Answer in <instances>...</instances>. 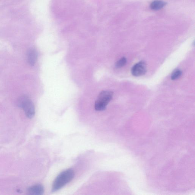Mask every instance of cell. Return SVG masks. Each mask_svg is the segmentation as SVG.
Instances as JSON below:
<instances>
[{"label":"cell","instance_id":"6da1fadb","mask_svg":"<svg viewBox=\"0 0 195 195\" xmlns=\"http://www.w3.org/2000/svg\"><path fill=\"white\" fill-rule=\"evenodd\" d=\"M74 175V171L71 169L66 170L61 173L54 180L52 185V192L59 190L69 183L73 180Z\"/></svg>","mask_w":195,"mask_h":195},{"label":"cell","instance_id":"7a4b0ae2","mask_svg":"<svg viewBox=\"0 0 195 195\" xmlns=\"http://www.w3.org/2000/svg\"><path fill=\"white\" fill-rule=\"evenodd\" d=\"M113 93L110 91H103L99 94L95 104V109L97 111L106 109L108 103L113 98Z\"/></svg>","mask_w":195,"mask_h":195},{"label":"cell","instance_id":"3957f363","mask_svg":"<svg viewBox=\"0 0 195 195\" xmlns=\"http://www.w3.org/2000/svg\"><path fill=\"white\" fill-rule=\"evenodd\" d=\"M18 103L20 107L23 108L28 118H33L35 114V107L29 98L27 96H22L19 98Z\"/></svg>","mask_w":195,"mask_h":195},{"label":"cell","instance_id":"277c9868","mask_svg":"<svg viewBox=\"0 0 195 195\" xmlns=\"http://www.w3.org/2000/svg\"><path fill=\"white\" fill-rule=\"evenodd\" d=\"M147 71V67L145 62L140 61L134 65L131 69L132 74L135 76L138 77L145 75Z\"/></svg>","mask_w":195,"mask_h":195},{"label":"cell","instance_id":"5b68a950","mask_svg":"<svg viewBox=\"0 0 195 195\" xmlns=\"http://www.w3.org/2000/svg\"><path fill=\"white\" fill-rule=\"evenodd\" d=\"M37 58V53L35 49H31L28 53V61L31 66H33L36 64Z\"/></svg>","mask_w":195,"mask_h":195},{"label":"cell","instance_id":"8992f818","mask_svg":"<svg viewBox=\"0 0 195 195\" xmlns=\"http://www.w3.org/2000/svg\"><path fill=\"white\" fill-rule=\"evenodd\" d=\"M28 192L31 195H42L44 193V187L41 185H34L28 189Z\"/></svg>","mask_w":195,"mask_h":195},{"label":"cell","instance_id":"52a82bcc","mask_svg":"<svg viewBox=\"0 0 195 195\" xmlns=\"http://www.w3.org/2000/svg\"><path fill=\"white\" fill-rule=\"evenodd\" d=\"M167 4V3L160 0H156L153 1L150 5V8L152 10H158L163 8Z\"/></svg>","mask_w":195,"mask_h":195},{"label":"cell","instance_id":"ba28073f","mask_svg":"<svg viewBox=\"0 0 195 195\" xmlns=\"http://www.w3.org/2000/svg\"><path fill=\"white\" fill-rule=\"evenodd\" d=\"M182 75V71L180 70H175L173 72L171 75V79L173 80H176L181 76Z\"/></svg>","mask_w":195,"mask_h":195},{"label":"cell","instance_id":"9c48e42d","mask_svg":"<svg viewBox=\"0 0 195 195\" xmlns=\"http://www.w3.org/2000/svg\"><path fill=\"white\" fill-rule=\"evenodd\" d=\"M127 62V59L125 57L122 58L120 60L117 61L115 66L117 68H122L125 65Z\"/></svg>","mask_w":195,"mask_h":195}]
</instances>
